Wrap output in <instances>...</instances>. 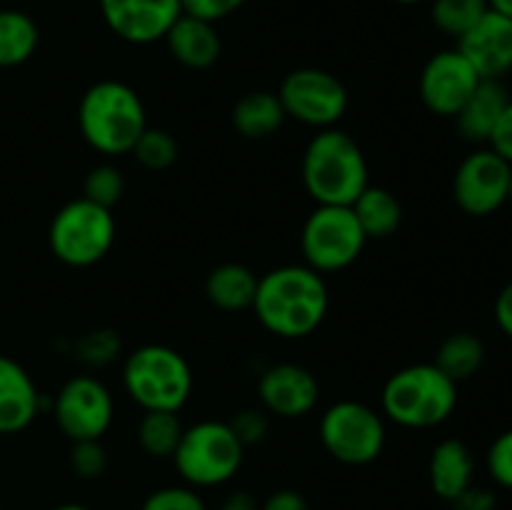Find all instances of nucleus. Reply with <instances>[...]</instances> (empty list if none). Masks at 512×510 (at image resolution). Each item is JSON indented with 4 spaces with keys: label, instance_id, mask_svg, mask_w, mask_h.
<instances>
[{
    "label": "nucleus",
    "instance_id": "f257e3e1",
    "mask_svg": "<svg viewBox=\"0 0 512 510\" xmlns=\"http://www.w3.org/2000/svg\"><path fill=\"white\" fill-rule=\"evenodd\" d=\"M250 310L275 338H308L323 325L330 310L325 275L305 263L278 265L265 275H258V290Z\"/></svg>",
    "mask_w": 512,
    "mask_h": 510
},
{
    "label": "nucleus",
    "instance_id": "f03ea898",
    "mask_svg": "<svg viewBox=\"0 0 512 510\" xmlns=\"http://www.w3.org/2000/svg\"><path fill=\"white\" fill-rule=\"evenodd\" d=\"M305 193L318 205H353L370 185L363 148L340 128L318 130L308 140L300 163Z\"/></svg>",
    "mask_w": 512,
    "mask_h": 510
},
{
    "label": "nucleus",
    "instance_id": "7ed1b4c3",
    "mask_svg": "<svg viewBox=\"0 0 512 510\" xmlns=\"http://www.w3.org/2000/svg\"><path fill=\"white\" fill-rule=\"evenodd\" d=\"M78 128L100 155H128L148 128L143 98L123 80H98L78 103Z\"/></svg>",
    "mask_w": 512,
    "mask_h": 510
},
{
    "label": "nucleus",
    "instance_id": "20e7f679",
    "mask_svg": "<svg viewBox=\"0 0 512 510\" xmlns=\"http://www.w3.org/2000/svg\"><path fill=\"white\" fill-rule=\"evenodd\" d=\"M458 408V383L435 363H415L395 370L380 393L385 420L408 430H430L448 423Z\"/></svg>",
    "mask_w": 512,
    "mask_h": 510
},
{
    "label": "nucleus",
    "instance_id": "39448f33",
    "mask_svg": "<svg viewBox=\"0 0 512 510\" xmlns=\"http://www.w3.org/2000/svg\"><path fill=\"white\" fill-rule=\"evenodd\" d=\"M193 383L188 358L170 345H140L123 363L125 393L143 410L180 413L193 395Z\"/></svg>",
    "mask_w": 512,
    "mask_h": 510
},
{
    "label": "nucleus",
    "instance_id": "423d86ee",
    "mask_svg": "<svg viewBox=\"0 0 512 510\" xmlns=\"http://www.w3.org/2000/svg\"><path fill=\"white\" fill-rule=\"evenodd\" d=\"M170 460L185 485L215 488L238 475L245 460V445L225 420H200L183 430Z\"/></svg>",
    "mask_w": 512,
    "mask_h": 510
},
{
    "label": "nucleus",
    "instance_id": "0eeeda50",
    "mask_svg": "<svg viewBox=\"0 0 512 510\" xmlns=\"http://www.w3.org/2000/svg\"><path fill=\"white\" fill-rule=\"evenodd\" d=\"M48 243L55 258L70 268H90L110 253L115 243L113 210L88 198H75L53 215Z\"/></svg>",
    "mask_w": 512,
    "mask_h": 510
},
{
    "label": "nucleus",
    "instance_id": "6e6552de",
    "mask_svg": "<svg viewBox=\"0 0 512 510\" xmlns=\"http://www.w3.org/2000/svg\"><path fill=\"white\" fill-rule=\"evenodd\" d=\"M320 443L343 465H370L383 455L388 428L380 410L360 400H338L320 415Z\"/></svg>",
    "mask_w": 512,
    "mask_h": 510
},
{
    "label": "nucleus",
    "instance_id": "1a4fd4ad",
    "mask_svg": "<svg viewBox=\"0 0 512 510\" xmlns=\"http://www.w3.org/2000/svg\"><path fill=\"white\" fill-rule=\"evenodd\" d=\"M365 238L350 205H318L305 218L300 233L303 263L320 275L350 268L363 253Z\"/></svg>",
    "mask_w": 512,
    "mask_h": 510
},
{
    "label": "nucleus",
    "instance_id": "9d476101",
    "mask_svg": "<svg viewBox=\"0 0 512 510\" xmlns=\"http://www.w3.org/2000/svg\"><path fill=\"white\" fill-rule=\"evenodd\" d=\"M285 115L308 128H338L348 113V88L338 75L323 68L290 70L278 88Z\"/></svg>",
    "mask_w": 512,
    "mask_h": 510
},
{
    "label": "nucleus",
    "instance_id": "9b49d317",
    "mask_svg": "<svg viewBox=\"0 0 512 510\" xmlns=\"http://www.w3.org/2000/svg\"><path fill=\"white\" fill-rule=\"evenodd\" d=\"M53 418L70 443L100 440L115 420L113 393L95 375H73L55 395Z\"/></svg>",
    "mask_w": 512,
    "mask_h": 510
},
{
    "label": "nucleus",
    "instance_id": "f8f14e48",
    "mask_svg": "<svg viewBox=\"0 0 512 510\" xmlns=\"http://www.w3.org/2000/svg\"><path fill=\"white\" fill-rule=\"evenodd\" d=\"M512 165L490 145L465 155L453 175V200L470 218H488L508 205Z\"/></svg>",
    "mask_w": 512,
    "mask_h": 510
},
{
    "label": "nucleus",
    "instance_id": "ddd939ff",
    "mask_svg": "<svg viewBox=\"0 0 512 510\" xmlns=\"http://www.w3.org/2000/svg\"><path fill=\"white\" fill-rule=\"evenodd\" d=\"M480 75L458 48L438 50L420 70L418 93L425 108L438 118H455L475 88Z\"/></svg>",
    "mask_w": 512,
    "mask_h": 510
},
{
    "label": "nucleus",
    "instance_id": "4468645a",
    "mask_svg": "<svg viewBox=\"0 0 512 510\" xmlns=\"http://www.w3.org/2000/svg\"><path fill=\"white\" fill-rule=\"evenodd\" d=\"M260 408L283 420L305 418L320 400V383L300 363H273L258 378Z\"/></svg>",
    "mask_w": 512,
    "mask_h": 510
},
{
    "label": "nucleus",
    "instance_id": "2eb2a0df",
    "mask_svg": "<svg viewBox=\"0 0 512 510\" xmlns=\"http://www.w3.org/2000/svg\"><path fill=\"white\" fill-rule=\"evenodd\" d=\"M100 15L113 35L130 45H150L165 38L183 15L180 0H98Z\"/></svg>",
    "mask_w": 512,
    "mask_h": 510
},
{
    "label": "nucleus",
    "instance_id": "dca6fc26",
    "mask_svg": "<svg viewBox=\"0 0 512 510\" xmlns=\"http://www.w3.org/2000/svg\"><path fill=\"white\" fill-rule=\"evenodd\" d=\"M455 48L468 58L480 80H505L512 73V20L488 10Z\"/></svg>",
    "mask_w": 512,
    "mask_h": 510
},
{
    "label": "nucleus",
    "instance_id": "f3484780",
    "mask_svg": "<svg viewBox=\"0 0 512 510\" xmlns=\"http://www.w3.org/2000/svg\"><path fill=\"white\" fill-rule=\"evenodd\" d=\"M40 413L35 380L18 360L0 355V435L23 433Z\"/></svg>",
    "mask_w": 512,
    "mask_h": 510
},
{
    "label": "nucleus",
    "instance_id": "a211bd4d",
    "mask_svg": "<svg viewBox=\"0 0 512 510\" xmlns=\"http://www.w3.org/2000/svg\"><path fill=\"white\" fill-rule=\"evenodd\" d=\"M163 43L175 63L188 70L213 68L223 53V40H220L218 28L208 20L193 18V15H180L165 33Z\"/></svg>",
    "mask_w": 512,
    "mask_h": 510
},
{
    "label": "nucleus",
    "instance_id": "6ab92c4d",
    "mask_svg": "<svg viewBox=\"0 0 512 510\" xmlns=\"http://www.w3.org/2000/svg\"><path fill=\"white\" fill-rule=\"evenodd\" d=\"M430 488L440 500H458L475 483V455L460 438H445L430 453Z\"/></svg>",
    "mask_w": 512,
    "mask_h": 510
},
{
    "label": "nucleus",
    "instance_id": "aec40b11",
    "mask_svg": "<svg viewBox=\"0 0 512 510\" xmlns=\"http://www.w3.org/2000/svg\"><path fill=\"white\" fill-rule=\"evenodd\" d=\"M510 98L512 95L505 88L503 80H480V85L470 95L468 103L453 118L455 128L463 135V140L473 145H488Z\"/></svg>",
    "mask_w": 512,
    "mask_h": 510
},
{
    "label": "nucleus",
    "instance_id": "412c9836",
    "mask_svg": "<svg viewBox=\"0 0 512 510\" xmlns=\"http://www.w3.org/2000/svg\"><path fill=\"white\" fill-rule=\"evenodd\" d=\"M230 120H233L235 133L243 135L245 140H268L283 128L288 115H285L278 93L250 90L235 100Z\"/></svg>",
    "mask_w": 512,
    "mask_h": 510
},
{
    "label": "nucleus",
    "instance_id": "4be33fe9",
    "mask_svg": "<svg viewBox=\"0 0 512 510\" xmlns=\"http://www.w3.org/2000/svg\"><path fill=\"white\" fill-rule=\"evenodd\" d=\"M258 275L243 263H220L205 278V298L223 313H243L253 308Z\"/></svg>",
    "mask_w": 512,
    "mask_h": 510
},
{
    "label": "nucleus",
    "instance_id": "5701e85b",
    "mask_svg": "<svg viewBox=\"0 0 512 510\" xmlns=\"http://www.w3.org/2000/svg\"><path fill=\"white\" fill-rule=\"evenodd\" d=\"M350 208L368 240L390 238L403 225V205L398 195L383 185H368Z\"/></svg>",
    "mask_w": 512,
    "mask_h": 510
},
{
    "label": "nucleus",
    "instance_id": "b1692460",
    "mask_svg": "<svg viewBox=\"0 0 512 510\" xmlns=\"http://www.w3.org/2000/svg\"><path fill=\"white\" fill-rule=\"evenodd\" d=\"M485 355L488 350H485L480 335L470 333V330H455L438 345L433 363L460 385L463 380L475 378L480 373V368L485 365Z\"/></svg>",
    "mask_w": 512,
    "mask_h": 510
},
{
    "label": "nucleus",
    "instance_id": "393cba45",
    "mask_svg": "<svg viewBox=\"0 0 512 510\" xmlns=\"http://www.w3.org/2000/svg\"><path fill=\"white\" fill-rule=\"evenodd\" d=\"M40 43L38 23L15 8L0 10V68H18L28 63Z\"/></svg>",
    "mask_w": 512,
    "mask_h": 510
},
{
    "label": "nucleus",
    "instance_id": "a878e982",
    "mask_svg": "<svg viewBox=\"0 0 512 510\" xmlns=\"http://www.w3.org/2000/svg\"><path fill=\"white\" fill-rule=\"evenodd\" d=\"M183 420L178 413L170 410H143V418L138 420V445L148 458L165 460L173 458L180 438H183Z\"/></svg>",
    "mask_w": 512,
    "mask_h": 510
},
{
    "label": "nucleus",
    "instance_id": "bb28decb",
    "mask_svg": "<svg viewBox=\"0 0 512 510\" xmlns=\"http://www.w3.org/2000/svg\"><path fill=\"white\" fill-rule=\"evenodd\" d=\"M488 10V0H430L433 25L455 40L463 38Z\"/></svg>",
    "mask_w": 512,
    "mask_h": 510
},
{
    "label": "nucleus",
    "instance_id": "cd10ccee",
    "mask_svg": "<svg viewBox=\"0 0 512 510\" xmlns=\"http://www.w3.org/2000/svg\"><path fill=\"white\" fill-rule=\"evenodd\" d=\"M130 155H135V160L145 170L158 173V170H168L170 165H175V160L180 155V145L173 138V133H168L163 128H150L148 125L143 130V135L138 138V143L133 145Z\"/></svg>",
    "mask_w": 512,
    "mask_h": 510
},
{
    "label": "nucleus",
    "instance_id": "c85d7f7f",
    "mask_svg": "<svg viewBox=\"0 0 512 510\" xmlns=\"http://www.w3.org/2000/svg\"><path fill=\"white\" fill-rule=\"evenodd\" d=\"M125 195V178L113 163H98L83 180V198L113 210Z\"/></svg>",
    "mask_w": 512,
    "mask_h": 510
},
{
    "label": "nucleus",
    "instance_id": "c756f323",
    "mask_svg": "<svg viewBox=\"0 0 512 510\" xmlns=\"http://www.w3.org/2000/svg\"><path fill=\"white\" fill-rule=\"evenodd\" d=\"M68 463L70 470H73L78 478L83 480H98L103 478L105 470H108L110 458H108V450L100 440H75L70 445V453H68Z\"/></svg>",
    "mask_w": 512,
    "mask_h": 510
},
{
    "label": "nucleus",
    "instance_id": "7c9ffc66",
    "mask_svg": "<svg viewBox=\"0 0 512 510\" xmlns=\"http://www.w3.org/2000/svg\"><path fill=\"white\" fill-rule=\"evenodd\" d=\"M140 510H208L203 495L193 485H165L143 500Z\"/></svg>",
    "mask_w": 512,
    "mask_h": 510
},
{
    "label": "nucleus",
    "instance_id": "2f4dec72",
    "mask_svg": "<svg viewBox=\"0 0 512 510\" xmlns=\"http://www.w3.org/2000/svg\"><path fill=\"white\" fill-rule=\"evenodd\" d=\"M75 350H78V358L83 363L95 365V368L108 365L120 350L118 333H113V330H90L88 335L78 340Z\"/></svg>",
    "mask_w": 512,
    "mask_h": 510
},
{
    "label": "nucleus",
    "instance_id": "473e14b6",
    "mask_svg": "<svg viewBox=\"0 0 512 510\" xmlns=\"http://www.w3.org/2000/svg\"><path fill=\"white\" fill-rule=\"evenodd\" d=\"M233 433L238 435L240 443L245 445V450L260 445L270 433V415L263 408H243L228 420Z\"/></svg>",
    "mask_w": 512,
    "mask_h": 510
},
{
    "label": "nucleus",
    "instance_id": "72a5a7b5",
    "mask_svg": "<svg viewBox=\"0 0 512 510\" xmlns=\"http://www.w3.org/2000/svg\"><path fill=\"white\" fill-rule=\"evenodd\" d=\"M488 475L495 485L512 490V428L503 430L498 438L490 443L488 455H485Z\"/></svg>",
    "mask_w": 512,
    "mask_h": 510
},
{
    "label": "nucleus",
    "instance_id": "f704fd0d",
    "mask_svg": "<svg viewBox=\"0 0 512 510\" xmlns=\"http://www.w3.org/2000/svg\"><path fill=\"white\" fill-rule=\"evenodd\" d=\"M245 3L248 0H180V8H183V15H193V18L218 25L220 20L238 13Z\"/></svg>",
    "mask_w": 512,
    "mask_h": 510
},
{
    "label": "nucleus",
    "instance_id": "c9c22d12",
    "mask_svg": "<svg viewBox=\"0 0 512 510\" xmlns=\"http://www.w3.org/2000/svg\"><path fill=\"white\" fill-rule=\"evenodd\" d=\"M488 145L512 165V98L510 103L505 105L503 115H500L498 125H495L493 130V138H490Z\"/></svg>",
    "mask_w": 512,
    "mask_h": 510
},
{
    "label": "nucleus",
    "instance_id": "e433bc0d",
    "mask_svg": "<svg viewBox=\"0 0 512 510\" xmlns=\"http://www.w3.org/2000/svg\"><path fill=\"white\" fill-rule=\"evenodd\" d=\"M455 510H495L498 508V498L490 488H480V485H470L458 500H453Z\"/></svg>",
    "mask_w": 512,
    "mask_h": 510
},
{
    "label": "nucleus",
    "instance_id": "4c0bfd02",
    "mask_svg": "<svg viewBox=\"0 0 512 510\" xmlns=\"http://www.w3.org/2000/svg\"><path fill=\"white\" fill-rule=\"evenodd\" d=\"M260 510H310L308 500L298 493V490H275L268 498L260 503Z\"/></svg>",
    "mask_w": 512,
    "mask_h": 510
},
{
    "label": "nucleus",
    "instance_id": "58836bf2",
    "mask_svg": "<svg viewBox=\"0 0 512 510\" xmlns=\"http://www.w3.org/2000/svg\"><path fill=\"white\" fill-rule=\"evenodd\" d=\"M493 313H495V323H498L500 333L512 340V280L510 283H505V288L500 290L498 298H495Z\"/></svg>",
    "mask_w": 512,
    "mask_h": 510
},
{
    "label": "nucleus",
    "instance_id": "ea45409f",
    "mask_svg": "<svg viewBox=\"0 0 512 510\" xmlns=\"http://www.w3.org/2000/svg\"><path fill=\"white\" fill-rule=\"evenodd\" d=\"M220 510H260V503L248 490H233V493L225 495Z\"/></svg>",
    "mask_w": 512,
    "mask_h": 510
},
{
    "label": "nucleus",
    "instance_id": "a19ab883",
    "mask_svg": "<svg viewBox=\"0 0 512 510\" xmlns=\"http://www.w3.org/2000/svg\"><path fill=\"white\" fill-rule=\"evenodd\" d=\"M488 8L512 20V0H488Z\"/></svg>",
    "mask_w": 512,
    "mask_h": 510
},
{
    "label": "nucleus",
    "instance_id": "79ce46f5",
    "mask_svg": "<svg viewBox=\"0 0 512 510\" xmlns=\"http://www.w3.org/2000/svg\"><path fill=\"white\" fill-rule=\"evenodd\" d=\"M53 510H93V508H88V505L83 503H63V505H55Z\"/></svg>",
    "mask_w": 512,
    "mask_h": 510
},
{
    "label": "nucleus",
    "instance_id": "37998d69",
    "mask_svg": "<svg viewBox=\"0 0 512 510\" xmlns=\"http://www.w3.org/2000/svg\"><path fill=\"white\" fill-rule=\"evenodd\" d=\"M393 3H398V5H420V3H425V0H393Z\"/></svg>",
    "mask_w": 512,
    "mask_h": 510
},
{
    "label": "nucleus",
    "instance_id": "c03bdc74",
    "mask_svg": "<svg viewBox=\"0 0 512 510\" xmlns=\"http://www.w3.org/2000/svg\"><path fill=\"white\" fill-rule=\"evenodd\" d=\"M508 203L512 205V178H510V195H508Z\"/></svg>",
    "mask_w": 512,
    "mask_h": 510
}]
</instances>
